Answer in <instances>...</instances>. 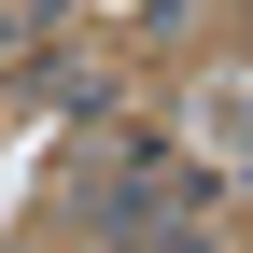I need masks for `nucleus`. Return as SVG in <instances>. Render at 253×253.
<instances>
[{"label":"nucleus","mask_w":253,"mask_h":253,"mask_svg":"<svg viewBox=\"0 0 253 253\" xmlns=\"http://www.w3.org/2000/svg\"><path fill=\"white\" fill-rule=\"evenodd\" d=\"M211 126H225V155H253V84H225V99H211Z\"/></svg>","instance_id":"1"}]
</instances>
